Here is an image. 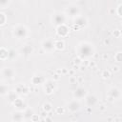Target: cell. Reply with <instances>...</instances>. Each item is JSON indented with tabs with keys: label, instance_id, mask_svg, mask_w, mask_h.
<instances>
[{
	"label": "cell",
	"instance_id": "obj_1",
	"mask_svg": "<svg viewBox=\"0 0 122 122\" xmlns=\"http://www.w3.org/2000/svg\"><path fill=\"white\" fill-rule=\"evenodd\" d=\"M93 53H94V49L91 43L81 42L77 47V54L80 59L89 58L92 56Z\"/></svg>",
	"mask_w": 122,
	"mask_h": 122
},
{
	"label": "cell",
	"instance_id": "obj_2",
	"mask_svg": "<svg viewBox=\"0 0 122 122\" xmlns=\"http://www.w3.org/2000/svg\"><path fill=\"white\" fill-rule=\"evenodd\" d=\"M12 32H13V35L17 39H23V38H25L28 35V30H27V28L25 26H23V25H20V24L16 25L13 28Z\"/></svg>",
	"mask_w": 122,
	"mask_h": 122
},
{
	"label": "cell",
	"instance_id": "obj_3",
	"mask_svg": "<svg viewBox=\"0 0 122 122\" xmlns=\"http://www.w3.org/2000/svg\"><path fill=\"white\" fill-rule=\"evenodd\" d=\"M66 21V15L63 12H55L52 15V23L56 26L63 25Z\"/></svg>",
	"mask_w": 122,
	"mask_h": 122
},
{
	"label": "cell",
	"instance_id": "obj_4",
	"mask_svg": "<svg viewBox=\"0 0 122 122\" xmlns=\"http://www.w3.org/2000/svg\"><path fill=\"white\" fill-rule=\"evenodd\" d=\"M42 48L45 51L51 52L54 50V40L51 38H47L42 42Z\"/></svg>",
	"mask_w": 122,
	"mask_h": 122
},
{
	"label": "cell",
	"instance_id": "obj_5",
	"mask_svg": "<svg viewBox=\"0 0 122 122\" xmlns=\"http://www.w3.org/2000/svg\"><path fill=\"white\" fill-rule=\"evenodd\" d=\"M108 95H109V98L110 99H112V100H118L120 97H121V92L118 88L116 87H112L109 90L108 92Z\"/></svg>",
	"mask_w": 122,
	"mask_h": 122
},
{
	"label": "cell",
	"instance_id": "obj_6",
	"mask_svg": "<svg viewBox=\"0 0 122 122\" xmlns=\"http://www.w3.org/2000/svg\"><path fill=\"white\" fill-rule=\"evenodd\" d=\"M87 95V90L84 87H78L74 92H73V97L78 100V99H82L85 98Z\"/></svg>",
	"mask_w": 122,
	"mask_h": 122
},
{
	"label": "cell",
	"instance_id": "obj_7",
	"mask_svg": "<svg viewBox=\"0 0 122 122\" xmlns=\"http://www.w3.org/2000/svg\"><path fill=\"white\" fill-rule=\"evenodd\" d=\"M2 75L4 76V78L6 79H12L15 76V71L12 68H4L2 71Z\"/></svg>",
	"mask_w": 122,
	"mask_h": 122
},
{
	"label": "cell",
	"instance_id": "obj_8",
	"mask_svg": "<svg viewBox=\"0 0 122 122\" xmlns=\"http://www.w3.org/2000/svg\"><path fill=\"white\" fill-rule=\"evenodd\" d=\"M13 106H14V108L17 109L18 112H21V111H23V110L25 111V110L27 109V104H26V102H25L23 99L19 98V97L13 102Z\"/></svg>",
	"mask_w": 122,
	"mask_h": 122
},
{
	"label": "cell",
	"instance_id": "obj_9",
	"mask_svg": "<svg viewBox=\"0 0 122 122\" xmlns=\"http://www.w3.org/2000/svg\"><path fill=\"white\" fill-rule=\"evenodd\" d=\"M68 110L71 112H77L79 109H80V103L78 100L74 99V100H71L69 104H68Z\"/></svg>",
	"mask_w": 122,
	"mask_h": 122
},
{
	"label": "cell",
	"instance_id": "obj_10",
	"mask_svg": "<svg viewBox=\"0 0 122 122\" xmlns=\"http://www.w3.org/2000/svg\"><path fill=\"white\" fill-rule=\"evenodd\" d=\"M85 101H86L87 106L90 107V108H92V106H94L97 103V97L94 94H89V95H86Z\"/></svg>",
	"mask_w": 122,
	"mask_h": 122
},
{
	"label": "cell",
	"instance_id": "obj_11",
	"mask_svg": "<svg viewBox=\"0 0 122 122\" xmlns=\"http://www.w3.org/2000/svg\"><path fill=\"white\" fill-rule=\"evenodd\" d=\"M32 51H33V48H32V46L30 45V44H25V45H23V47H21V49H20V52H21L23 55H25V56L30 55Z\"/></svg>",
	"mask_w": 122,
	"mask_h": 122
},
{
	"label": "cell",
	"instance_id": "obj_12",
	"mask_svg": "<svg viewBox=\"0 0 122 122\" xmlns=\"http://www.w3.org/2000/svg\"><path fill=\"white\" fill-rule=\"evenodd\" d=\"M66 11H67V13L68 14H70L71 16H78L79 15V8L77 7V6H73V5H71V6H70V7H68L67 9H66Z\"/></svg>",
	"mask_w": 122,
	"mask_h": 122
},
{
	"label": "cell",
	"instance_id": "obj_13",
	"mask_svg": "<svg viewBox=\"0 0 122 122\" xmlns=\"http://www.w3.org/2000/svg\"><path fill=\"white\" fill-rule=\"evenodd\" d=\"M87 22H88L87 18L84 17V16H82V15H78V16H76L75 19H74V24H75L76 26H78L79 28H82V27L86 26Z\"/></svg>",
	"mask_w": 122,
	"mask_h": 122
},
{
	"label": "cell",
	"instance_id": "obj_14",
	"mask_svg": "<svg viewBox=\"0 0 122 122\" xmlns=\"http://www.w3.org/2000/svg\"><path fill=\"white\" fill-rule=\"evenodd\" d=\"M14 91L16 93H19V94H28L29 93V88L25 84H18Z\"/></svg>",
	"mask_w": 122,
	"mask_h": 122
},
{
	"label": "cell",
	"instance_id": "obj_15",
	"mask_svg": "<svg viewBox=\"0 0 122 122\" xmlns=\"http://www.w3.org/2000/svg\"><path fill=\"white\" fill-rule=\"evenodd\" d=\"M68 33H69V28H68L65 24L60 25V26L57 27V34H58L59 36L64 37V36L68 35Z\"/></svg>",
	"mask_w": 122,
	"mask_h": 122
},
{
	"label": "cell",
	"instance_id": "obj_16",
	"mask_svg": "<svg viewBox=\"0 0 122 122\" xmlns=\"http://www.w3.org/2000/svg\"><path fill=\"white\" fill-rule=\"evenodd\" d=\"M44 82H46V79L41 76V75H35L31 78V83L34 85H39V84H43Z\"/></svg>",
	"mask_w": 122,
	"mask_h": 122
},
{
	"label": "cell",
	"instance_id": "obj_17",
	"mask_svg": "<svg viewBox=\"0 0 122 122\" xmlns=\"http://www.w3.org/2000/svg\"><path fill=\"white\" fill-rule=\"evenodd\" d=\"M23 119H24V116H23V112H16L12 114L13 122H22Z\"/></svg>",
	"mask_w": 122,
	"mask_h": 122
},
{
	"label": "cell",
	"instance_id": "obj_18",
	"mask_svg": "<svg viewBox=\"0 0 122 122\" xmlns=\"http://www.w3.org/2000/svg\"><path fill=\"white\" fill-rule=\"evenodd\" d=\"M33 114H34V112H33V110L30 109V108H27V109L24 111V112H23L24 119H30Z\"/></svg>",
	"mask_w": 122,
	"mask_h": 122
},
{
	"label": "cell",
	"instance_id": "obj_19",
	"mask_svg": "<svg viewBox=\"0 0 122 122\" xmlns=\"http://www.w3.org/2000/svg\"><path fill=\"white\" fill-rule=\"evenodd\" d=\"M9 59V51L5 48H0V60Z\"/></svg>",
	"mask_w": 122,
	"mask_h": 122
},
{
	"label": "cell",
	"instance_id": "obj_20",
	"mask_svg": "<svg viewBox=\"0 0 122 122\" xmlns=\"http://www.w3.org/2000/svg\"><path fill=\"white\" fill-rule=\"evenodd\" d=\"M53 88H54V86H53V81H47L46 82V86H45V91H46V92L47 93H51L52 92H53Z\"/></svg>",
	"mask_w": 122,
	"mask_h": 122
},
{
	"label": "cell",
	"instance_id": "obj_21",
	"mask_svg": "<svg viewBox=\"0 0 122 122\" xmlns=\"http://www.w3.org/2000/svg\"><path fill=\"white\" fill-rule=\"evenodd\" d=\"M9 93V87L6 84H0V95H6Z\"/></svg>",
	"mask_w": 122,
	"mask_h": 122
},
{
	"label": "cell",
	"instance_id": "obj_22",
	"mask_svg": "<svg viewBox=\"0 0 122 122\" xmlns=\"http://www.w3.org/2000/svg\"><path fill=\"white\" fill-rule=\"evenodd\" d=\"M64 47H65L64 41H62V40H56V41H54V49L60 51V50H63Z\"/></svg>",
	"mask_w": 122,
	"mask_h": 122
},
{
	"label": "cell",
	"instance_id": "obj_23",
	"mask_svg": "<svg viewBox=\"0 0 122 122\" xmlns=\"http://www.w3.org/2000/svg\"><path fill=\"white\" fill-rule=\"evenodd\" d=\"M16 56H17V51H16L14 49L9 50V59L13 60V59L16 58Z\"/></svg>",
	"mask_w": 122,
	"mask_h": 122
},
{
	"label": "cell",
	"instance_id": "obj_24",
	"mask_svg": "<svg viewBox=\"0 0 122 122\" xmlns=\"http://www.w3.org/2000/svg\"><path fill=\"white\" fill-rule=\"evenodd\" d=\"M8 96H9V100H10V102H12V103L18 98L17 93H16L15 92H9V93H8Z\"/></svg>",
	"mask_w": 122,
	"mask_h": 122
},
{
	"label": "cell",
	"instance_id": "obj_25",
	"mask_svg": "<svg viewBox=\"0 0 122 122\" xmlns=\"http://www.w3.org/2000/svg\"><path fill=\"white\" fill-rule=\"evenodd\" d=\"M43 110H44L46 112H51V111L52 110V105H51V103H49V102H46V103L43 105Z\"/></svg>",
	"mask_w": 122,
	"mask_h": 122
},
{
	"label": "cell",
	"instance_id": "obj_26",
	"mask_svg": "<svg viewBox=\"0 0 122 122\" xmlns=\"http://www.w3.org/2000/svg\"><path fill=\"white\" fill-rule=\"evenodd\" d=\"M6 21H7V16H6V14L3 13V12H0V26L4 25V24L6 23Z\"/></svg>",
	"mask_w": 122,
	"mask_h": 122
},
{
	"label": "cell",
	"instance_id": "obj_27",
	"mask_svg": "<svg viewBox=\"0 0 122 122\" xmlns=\"http://www.w3.org/2000/svg\"><path fill=\"white\" fill-rule=\"evenodd\" d=\"M114 60L117 61V62H121V61H122V52H121V51H118L117 53H115V55H114Z\"/></svg>",
	"mask_w": 122,
	"mask_h": 122
},
{
	"label": "cell",
	"instance_id": "obj_28",
	"mask_svg": "<svg viewBox=\"0 0 122 122\" xmlns=\"http://www.w3.org/2000/svg\"><path fill=\"white\" fill-rule=\"evenodd\" d=\"M10 2V1H7V0H0V8L2 9H5Z\"/></svg>",
	"mask_w": 122,
	"mask_h": 122
},
{
	"label": "cell",
	"instance_id": "obj_29",
	"mask_svg": "<svg viewBox=\"0 0 122 122\" xmlns=\"http://www.w3.org/2000/svg\"><path fill=\"white\" fill-rule=\"evenodd\" d=\"M101 75L103 76V78H109V77L111 76V71H108V70H104V71H102V74H101Z\"/></svg>",
	"mask_w": 122,
	"mask_h": 122
},
{
	"label": "cell",
	"instance_id": "obj_30",
	"mask_svg": "<svg viewBox=\"0 0 122 122\" xmlns=\"http://www.w3.org/2000/svg\"><path fill=\"white\" fill-rule=\"evenodd\" d=\"M121 8H122V4L120 3V4L118 5V7L116 8V12H117V15H118V16H121V15H122V13H121Z\"/></svg>",
	"mask_w": 122,
	"mask_h": 122
},
{
	"label": "cell",
	"instance_id": "obj_31",
	"mask_svg": "<svg viewBox=\"0 0 122 122\" xmlns=\"http://www.w3.org/2000/svg\"><path fill=\"white\" fill-rule=\"evenodd\" d=\"M112 34L114 35V37H120V30H115L113 32H112Z\"/></svg>",
	"mask_w": 122,
	"mask_h": 122
},
{
	"label": "cell",
	"instance_id": "obj_32",
	"mask_svg": "<svg viewBox=\"0 0 122 122\" xmlns=\"http://www.w3.org/2000/svg\"><path fill=\"white\" fill-rule=\"evenodd\" d=\"M112 71H119V66H114V67H112Z\"/></svg>",
	"mask_w": 122,
	"mask_h": 122
},
{
	"label": "cell",
	"instance_id": "obj_33",
	"mask_svg": "<svg viewBox=\"0 0 122 122\" xmlns=\"http://www.w3.org/2000/svg\"><path fill=\"white\" fill-rule=\"evenodd\" d=\"M56 112H61V113H63V112H64V109H63V108H57V109H56Z\"/></svg>",
	"mask_w": 122,
	"mask_h": 122
},
{
	"label": "cell",
	"instance_id": "obj_34",
	"mask_svg": "<svg viewBox=\"0 0 122 122\" xmlns=\"http://www.w3.org/2000/svg\"><path fill=\"white\" fill-rule=\"evenodd\" d=\"M74 80H75V81H76V76H73V77H71V79H70V81H71V83H72V82H73V81H74Z\"/></svg>",
	"mask_w": 122,
	"mask_h": 122
},
{
	"label": "cell",
	"instance_id": "obj_35",
	"mask_svg": "<svg viewBox=\"0 0 122 122\" xmlns=\"http://www.w3.org/2000/svg\"><path fill=\"white\" fill-rule=\"evenodd\" d=\"M105 109H106V108H105V106H104V105H101V106H100V110H101V111H104Z\"/></svg>",
	"mask_w": 122,
	"mask_h": 122
},
{
	"label": "cell",
	"instance_id": "obj_36",
	"mask_svg": "<svg viewBox=\"0 0 122 122\" xmlns=\"http://www.w3.org/2000/svg\"><path fill=\"white\" fill-rule=\"evenodd\" d=\"M54 79H55V80H58V79H59V75H58V74H55V75H54Z\"/></svg>",
	"mask_w": 122,
	"mask_h": 122
},
{
	"label": "cell",
	"instance_id": "obj_37",
	"mask_svg": "<svg viewBox=\"0 0 122 122\" xmlns=\"http://www.w3.org/2000/svg\"><path fill=\"white\" fill-rule=\"evenodd\" d=\"M105 43H106V44H109V43H110V40H107V39H106V40H105Z\"/></svg>",
	"mask_w": 122,
	"mask_h": 122
},
{
	"label": "cell",
	"instance_id": "obj_38",
	"mask_svg": "<svg viewBox=\"0 0 122 122\" xmlns=\"http://www.w3.org/2000/svg\"><path fill=\"white\" fill-rule=\"evenodd\" d=\"M103 57H104V58H108V55H106V54H104V55H103Z\"/></svg>",
	"mask_w": 122,
	"mask_h": 122
}]
</instances>
